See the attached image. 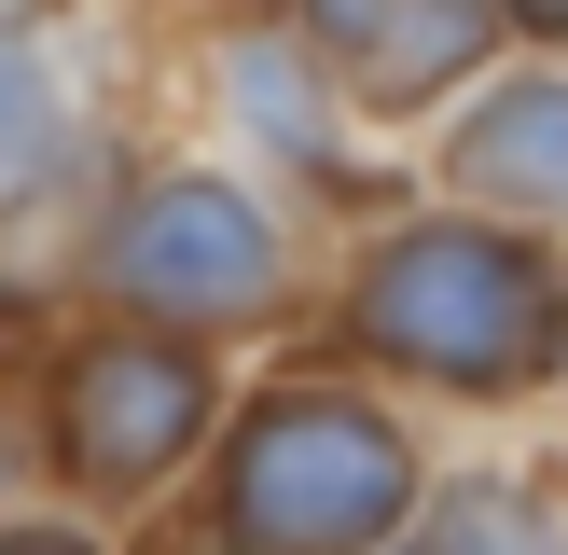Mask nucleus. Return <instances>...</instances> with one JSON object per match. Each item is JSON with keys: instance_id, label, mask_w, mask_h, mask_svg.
<instances>
[{"instance_id": "obj_10", "label": "nucleus", "mask_w": 568, "mask_h": 555, "mask_svg": "<svg viewBox=\"0 0 568 555\" xmlns=\"http://www.w3.org/2000/svg\"><path fill=\"white\" fill-rule=\"evenodd\" d=\"M0 555H98V542H70V527H0Z\"/></svg>"}, {"instance_id": "obj_8", "label": "nucleus", "mask_w": 568, "mask_h": 555, "mask_svg": "<svg viewBox=\"0 0 568 555\" xmlns=\"http://www.w3.org/2000/svg\"><path fill=\"white\" fill-rule=\"evenodd\" d=\"M430 555H555V514L527 486H458L430 527Z\"/></svg>"}, {"instance_id": "obj_5", "label": "nucleus", "mask_w": 568, "mask_h": 555, "mask_svg": "<svg viewBox=\"0 0 568 555\" xmlns=\"http://www.w3.org/2000/svg\"><path fill=\"white\" fill-rule=\"evenodd\" d=\"M486 14H499V0H305V28H320L375 98H430V83H458L471 42H486Z\"/></svg>"}, {"instance_id": "obj_7", "label": "nucleus", "mask_w": 568, "mask_h": 555, "mask_svg": "<svg viewBox=\"0 0 568 555\" xmlns=\"http://www.w3.org/2000/svg\"><path fill=\"white\" fill-rule=\"evenodd\" d=\"M222 83H236V125H250V139H277V153L333 167V125H320V83H305V70H292L277 42H222Z\"/></svg>"}, {"instance_id": "obj_6", "label": "nucleus", "mask_w": 568, "mask_h": 555, "mask_svg": "<svg viewBox=\"0 0 568 555\" xmlns=\"http://www.w3.org/2000/svg\"><path fill=\"white\" fill-rule=\"evenodd\" d=\"M458 181L499 209H568V83H499L458 125Z\"/></svg>"}, {"instance_id": "obj_2", "label": "nucleus", "mask_w": 568, "mask_h": 555, "mask_svg": "<svg viewBox=\"0 0 568 555\" xmlns=\"http://www.w3.org/2000/svg\"><path fill=\"white\" fill-rule=\"evenodd\" d=\"M416 514V444L347 389H277L222 444V527L236 555H375Z\"/></svg>"}, {"instance_id": "obj_1", "label": "nucleus", "mask_w": 568, "mask_h": 555, "mask_svg": "<svg viewBox=\"0 0 568 555\" xmlns=\"http://www.w3.org/2000/svg\"><path fill=\"white\" fill-rule=\"evenodd\" d=\"M361 347H388L430 389H527L568 347V292L527 236L486 222H416L361 264Z\"/></svg>"}, {"instance_id": "obj_4", "label": "nucleus", "mask_w": 568, "mask_h": 555, "mask_svg": "<svg viewBox=\"0 0 568 555\" xmlns=\"http://www.w3.org/2000/svg\"><path fill=\"white\" fill-rule=\"evenodd\" d=\"M194 431H209L194 333H83L70 347V375H55V458L83 486H153Z\"/></svg>"}, {"instance_id": "obj_3", "label": "nucleus", "mask_w": 568, "mask_h": 555, "mask_svg": "<svg viewBox=\"0 0 568 555\" xmlns=\"http://www.w3.org/2000/svg\"><path fill=\"white\" fill-rule=\"evenodd\" d=\"M111 292L139 320L194 333V320H250L277 292V222L250 209L236 181H153L125 222H111Z\"/></svg>"}, {"instance_id": "obj_9", "label": "nucleus", "mask_w": 568, "mask_h": 555, "mask_svg": "<svg viewBox=\"0 0 568 555\" xmlns=\"http://www.w3.org/2000/svg\"><path fill=\"white\" fill-rule=\"evenodd\" d=\"M42 153H55V70L28 28H0V181H28Z\"/></svg>"}, {"instance_id": "obj_11", "label": "nucleus", "mask_w": 568, "mask_h": 555, "mask_svg": "<svg viewBox=\"0 0 568 555\" xmlns=\"http://www.w3.org/2000/svg\"><path fill=\"white\" fill-rule=\"evenodd\" d=\"M514 14H527V28H568V0H514Z\"/></svg>"}]
</instances>
